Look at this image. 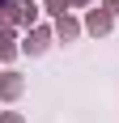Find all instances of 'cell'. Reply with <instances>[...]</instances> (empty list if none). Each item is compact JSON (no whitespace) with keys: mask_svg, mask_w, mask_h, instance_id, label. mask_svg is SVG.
<instances>
[{"mask_svg":"<svg viewBox=\"0 0 119 123\" xmlns=\"http://www.w3.org/2000/svg\"><path fill=\"white\" fill-rule=\"evenodd\" d=\"M0 60H13V30L0 25Z\"/></svg>","mask_w":119,"mask_h":123,"instance_id":"obj_5","label":"cell"},{"mask_svg":"<svg viewBox=\"0 0 119 123\" xmlns=\"http://www.w3.org/2000/svg\"><path fill=\"white\" fill-rule=\"evenodd\" d=\"M102 9H111V13H119V0H102Z\"/></svg>","mask_w":119,"mask_h":123,"instance_id":"obj_8","label":"cell"},{"mask_svg":"<svg viewBox=\"0 0 119 123\" xmlns=\"http://www.w3.org/2000/svg\"><path fill=\"white\" fill-rule=\"evenodd\" d=\"M72 4H89V0H72Z\"/></svg>","mask_w":119,"mask_h":123,"instance_id":"obj_9","label":"cell"},{"mask_svg":"<svg viewBox=\"0 0 119 123\" xmlns=\"http://www.w3.org/2000/svg\"><path fill=\"white\" fill-rule=\"evenodd\" d=\"M0 123H26L21 115H0Z\"/></svg>","mask_w":119,"mask_h":123,"instance_id":"obj_7","label":"cell"},{"mask_svg":"<svg viewBox=\"0 0 119 123\" xmlns=\"http://www.w3.org/2000/svg\"><path fill=\"white\" fill-rule=\"evenodd\" d=\"M55 34H60V38H64V43H72V38L81 34V25L72 21V17H60V21H55Z\"/></svg>","mask_w":119,"mask_h":123,"instance_id":"obj_4","label":"cell"},{"mask_svg":"<svg viewBox=\"0 0 119 123\" xmlns=\"http://www.w3.org/2000/svg\"><path fill=\"white\" fill-rule=\"evenodd\" d=\"M4 4H9V0H0V9H4Z\"/></svg>","mask_w":119,"mask_h":123,"instance_id":"obj_10","label":"cell"},{"mask_svg":"<svg viewBox=\"0 0 119 123\" xmlns=\"http://www.w3.org/2000/svg\"><path fill=\"white\" fill-rule=\"evenodd\" d=\"M85 30L89 34H111V9H94L85 17Z\"/></svg>","mask_w":119,"mask_h":123,"instance_id":"obj_1","label":"cell"},{"mask_svg":"<svg viewBox=\"0 0 119 123\" xmlns=\"http://www.w3.org/2000/svg\"><path fill=\"white\" fill-rule=\"evenodd\" d=\"M72 0H47V13H55V17H64V9H68Z\"/></svg>","mask_w":119,"mask_h":123,"instance_id":"obj_6","label":"cell"},{"mask_svg":"<svg viewBox=\"0 0 119 123\" xmlns=\"http://www.w3.org/2000/svg\"><path fill=\"white\" fill-rule=\"evenodd\" d=\"M17 93H21V76H17V72H4V76H0V98H17Z\"/></svg>","mask_w":119,"mask_h":123,"instance_id":"obj_3","label":"cell"},{"mask_svg":"<svg viewBox=\"0 0 119 123\" xmlns=\"http://www.w3.org/2000/svg\"><path fill=\"white\" fill-rule=\"evenodd\" d=\"M47 43H51V30H43V25H34V30L26 34V43H21V47L30 51V55H38V51L47 47Z\"/></svg>","mask_w":119,"mask_h":123,"instance_id":"obj_2","label":"cell"}]
</instances>
